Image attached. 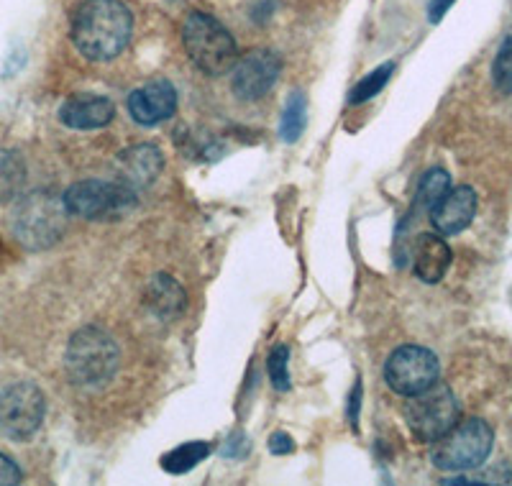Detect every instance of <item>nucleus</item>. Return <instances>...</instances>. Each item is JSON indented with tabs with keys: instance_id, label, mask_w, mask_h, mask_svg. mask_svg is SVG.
Returning a JSON list of instances; mask_svg holds the SVG:
<instances>
[{
	"instance_id": "24",
	"label": "nucleus",
	"mask_w": 512,
	"mask_h": 486,
	"mask_svg": "<svg viewBox=\"0 0 512 486\" xmlns=\"http://www.w3.org/2000/svg\"><path fill=\"white\" fill-rule=\"evenodd\" d=\"M18 481H21V469H18L6 453H0V486H13Z\"/></svg>"
},
{
	"instance_id": "1",
	"label": "nucleus",
	"mask_w": 512,
	"mask_h": 486,
	"mask_svg": "<svg viewBox=\"0 0 512 486\" xmlns=\"http://www.w3.org/2000/svg\"><path fill=\"white\" fill-rule=\"evenodd\" d=\"M134 18L121 0H82L72 13L70 36L82 57L108 62L126 49Z\"/></svg>"
},
{
	"instance_id": "2",
	"label": "nucleus",
	"mask_w": 512,
	"mask_h": 486,
	"mask_svg": "<svg viewBox=\"0 0 512 486\" xmlns=\"http://www.w3.org/2000/svg\"><path fill=\"white\" fill-rule=\"evenodd\" d=\"M118 346L103 328H80L67 343L64 366L72 384L82 389H100L116 377Z\"/></svg>"
},
{
	"instance_id": "13",
	"label": "nucleus",
	"mask_w": 512,
	"mask_h": 486,
	"mask_svg": "<svg viewBox=\"0 0 512 486\" xmlns=\"http://www.w3.org/2000/svg\"><path fill=\"white\" fill-rule=\"evenodd\" d=\"M116 116V105L103 95L80 93L72 95L70 100H64L62 110H59V121L67 128L75 131H95V128H105Z\"/></svg>"
},
{
	"instance_id": "15",
	"label": "nucleus",
	"mask_w": 512,
	"mask_h": 486,
	"mask_svg": "<svg viewBox=\"0 0 512 486\" xmlns=\"http://www.w3.org/2000/svg\"><path fill=\"white\" fill-rule=\"evenodd\" d=\"M451 261H454V254L448 249V243L443 241L441 233H423L415 243V259L413 267L418 279L428 284H436L446 277L448 267H451Z\"/></svg>"
},
{
	"instance_id": "12",
	"label": "nucleus",
	"mask_w": 512,
	"mask_h": 486,
	"mask_svg": "<svg viewBox=\"0 0 512 486\" xmlns=\"http://www.w3.org/2000/svg\"><path fill=\"white\" fill-rule=\"evenodd\" d=\"M177 110L175 87L167 80L146 82L144 87L128 95V113L139 126H157V123L169 121Z\"/></svg>"
},
{
	"instance_id": "11",
	"label": "nucleus",
	"mask_w": 512,
	"mask_h": 486,
	"mask_svg": "<svg viewBox=\"0 0 512 486\" xmlns=\"http://www.w3.org/2000/svg\"><path fill=\"white\" fill-rule=\"evenodd\" d=\"M477 205L479 200L474 187L461 185L451 187L428 213H431L433 228L441 236H456V233L466 231V228L472 226L474 215H477Z\"/></svg>"
},
{
	"instance_id": "5",
	"label": "nucleus",
	"mask_w": 512,
	"mask_h": 486,
	"mask_svg": "<svg viewBox=\"0 0 512 486\" xmlns=\"http://www.w3.org/2000/svg\"><path fill=\"white\" fill-rule=\"evenodd\" d=\"M495 433L484 420L472 417L464 423H456L443 438L436 440L431 451V461L441 471H472L479 469L492 453Z\"/></svg>"
},
{
	"instance_id": "17",
	"label": "nucleus",
	"mask_w": 512,
	"mask_h": 486,
	"mask_svg": "<svg viewBox=\"0 0 512 486\" xmlns=\"http://www.w3.org/2000/svg\"><path fill=\"white\" fill-rule=\"evenodd\" d=\"M305 123H308V100L303 93H292L280 116V139L285 144H295L303 136Z\"/></svg>"
},
{
	"instance_id": "9",
	"label": "nucleus",
	"mask_w": 512,
	"mask_h": 486,
	"mask_svg": "<svg viewBox=\"0 0 512 486\" xmlns=\"http://www.w3.org/2000/svg\"><path fill=\"white\" fill-rule=\"evenodd\" d=\"M441 377V364L433 351L423 346H400L384 364V379L400 397L425 392Z\"/></svg>"
},
{
	"instance_id": "8",
	"label": "nucleus",
	"mask_w": 512,
	"mask_h": 486,
	"mask_svg": "<svg viewBox=\"0 0 512 486\" xmlns=\"http://www.w3.org/2000/svg\"><path fill=\"white\" fill-rule=\"evenodd\" d=\"M47 402L36 384L16 382L0 392V430L11 440L34 438L44 423Z\"/></svg>"
},
{
	"instance_id": "27",
	"label": "nucleus",
	"mask_w": 512,
	"mask_h": 486,
	"mask_svg": "<svg viewBox=\"0 0 512 486\" xmlns=\"http://www.w3.org/2000/svg\"><path fill=\"white\" fill-rule=\"evenodd\" d=\"M359 402H361V384H356L354 392H351V402H349V417L351 425L356 428V417H359Z\"/></svg>"
},
{
	"instance_id": "10",
	"label": "nucleus",
	"mask_w": 512,
	"mask_h": 486,
	"mask_svg": "<svg viewBox=\"0 0 512 486\" xmlns=\"http://www.w3.org/2000/svg\"><path fill=\"white\" fill-rule=\"evenodd\" d=\"M233 93L241 100H259L269 93L282 72L280 57L269 49H254L233 64Z\"/></svg>"
},
{
	"instance_id": "6",
	"label": "nucleus",
	"mask_w": 512,
	"mask_h": 486,
	"mask_svg": "<svg viewBox=\"0 0 512 486\" xmlns=\"http://www.w3.org/2000/svg\"><path fill=\"white\" fill-rule=\"evenodd\" d=\"M64 208L67 213L85 220H113L123 218L139 205L134 187L123 182L85 180L72 185L64 192Z\"/></svg>"
},
{
	"instance_id": "4",
	"label": "nucleus",
	"mask_w": 512,
	"mask_h": 486,
	"mask_svg": "<svg viewBox=\"0 0 512 486\" xmlns=\"http://www.w3.org/2000/svg\"><path fill=\"white\" fill-rule=\"evenodd\" d=\"M67 208L52 192H34L18 200L11 215V231L26 249L41 251L59 241L64 231Z\"/></svg>"
},
{
	"instance_id": "14",
	"label": "nucleus",
	"mask_w": 512,
	"mask_h": 486,
	"mask_svg": "<svg viewBox=\"0 0 512 486\" xmlns=\"http://www.w3.org/2000/svg\"><path fill=\"white\" fill-rule=\"evenodd\" d=\"M164 167L162 151L154 144H136L128 146L118 154V174L123 185L128 187H149L159 177Z\"/></svg>"
},
{
	"instance_id": "7",
	"label": "nucleus",
	"mask_w": 512,
	"mask_h": 486,
	"mask_svg": "<svg viewBox=\"0 0 512 486\" xmlns=\"http://www.w3.org/2000/svg\"><path fill=\"white\" fill-rule=\"evenodd\" d=\"M405 420L410 433L423 443H436L461 420V405L446 384H433L425 392L408 397Z\"/></svg>"
},
{
	"instance_id": "26",
	"label": "nucleus",
	"mask_w": 512,
	"mask_h": 486,
	"mask_svg": "<svg viewBox=\"0 0 512 486\" xmlns=\"http://www.w3.org/2000/svg\"><path fill=\"white\" fill-rule=\"evenodd\" d=\"M454 3L456 0H431V3H428V18H431V24H438V21L451 11Z\"/></svg>"
},
{
	"instance_id": "3",
	"label": "nucleus",
	"mask_w": 512,
	"mask_h": 486,
	"mask_svg": "<svg viewBox=\"0 0 512 486\" xmlns=\"http://www.w3.org/2000/svg\"><path fill=\"white\" fill-rule=\"evenodd\" d=\"M182 41H185V52L192 64L210 77L231 72L239 59V47H236L231 31L208 13L187 16L185 26H182Z\"/></svg>"
},
{
	"instance_id": "25",
	"label": "nucleus",
	"mask_w": 512,
	"mask_h": 486,
	"mask_svg": "<svg viewBox=\"0 0 512 486\" xmlns=\"http://www.w3.org/2000/svg\"><path fill=\"white\" fill-rule=\"evenodd\" d=\"M269 451L277 453V456H287V453L295 451V440L280 430V433H274L272 438H269Z\"/></svg>"
},
{
	"instance_id": "23",
	"label": "nucleus",
	"mask_w": 512,
	"mask_h": 486,
	"mask_svg": "<svg viewBox=\"0 0 512 486\" xmlns=\"http://www.w3.org/2000/svg\"><path fill=\"white\" fill-rule=\"evenodd\" d=\"M492 82L500 93L512 95V36L505 39L495 62H492Z\"/></svg>"
},
{
	"instance_id": "19",
	"label": "nucleus",
	"mask_w": 512,
	"mask_h": 486,
	"mask_svg": "<svg viewBox=\"0 0 512 486\" xmlns=\"http://www.w3.org/2000/svg\"><path fill=\"white\" fill-rule=\"evenodd\" d=\"M26 182V164L16 151L0 149V197L16 195Z\"/></svg>"
},
{
	"instance_id": "21",
	"label": "nucleus",
	"mask_w": 512,
	"mask_h": 486,
	"mask_svg": "<svg viewBox=\"0 0 512 486\" xmlns=\"http://www.w3.org/2000/svg\"><path fill=\"white\" fill-rule=\"evenodd\" d=\"M392 72H395V62H387V64H382V67H377L374 72H369L364 80L356 82V87L351 90V95H349V103L361 105V103H367V100H372L377 93H382L384 85L390 82Z\"/></svg>"
},
{
	"instance_id": "22",
	"label": "nucleus",
	"mask_w": 512,
	"mask_h": 486,
	"mask_svg": "<svg viewBox=\"0 0 512 486\" xmlns=\"http://www.w3.org/2000/svg\"><path fill=\"white\" fill-rule=\"evenodd\" d=\"M287 364H290V348L274 346L272 353H269L267 369L269 379H272V387L277 392H290V371H287Z\"/></svg>"
},
{
	"instance_id": "20",
	"label": "nucleus",
	"mask_w": 512,
	"mask_h": 486,
	"mask_svg": "<svg viewBox=\"0 0 512 486\" xmlns=\"http://www.w3.org/2000/svg\"><path fill=\"white\" fill-rule=\"evenodd\" d=\"M448 190H451V174L443 167H433L423 174V180H420L418 187V200H415V203L423 205L425 210H431Z\"/></svg>"
},
{
	"instance_id": "18",
	"label": "nucleus",
	"mask_w": 512,
	"mask_h": 486,
	"mask_svg": "<svg viewBox=\"0 0 512 486\" xmlns=\"http://www.w3.org/2000/svg\"><path fill=\"white\" fill-rule=\"evenodd\" d=\"M210 456V446L208 443H185V446L175 448V451H169L167 456L162 458V469L167 474L182 476L187 471H192L198 466L200 461Z\"/></svg>"
},
{
	"instance_id": "16",
	"label": "nucleus",
	"mask_w": 512,
	"mask_h": 486,
	"mask_svg": "<svg viewBox=\"0 0 512 486\" xmlns=\"http://www.w3.org/2000/svg\"><path fill=\"white\" fill-rule=\"evenodd\" d=\"M146 307L149 313L159 320H177L187 307V295L182 290V284L172 279L169 274H157L146 287Z\"/></svg>"
}]
</instances>
